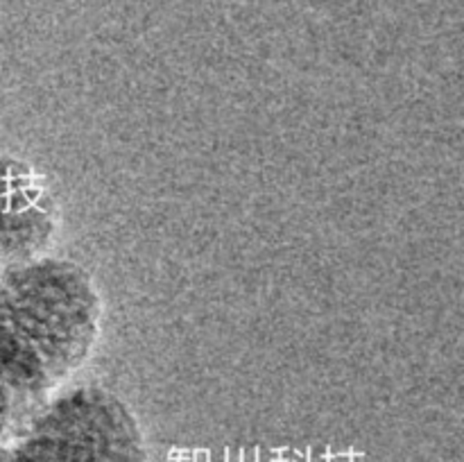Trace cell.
<instances>
[{
    "label": "cell",
    "mask_w": 464,
    "mask_h": 462,
    "mask_svg": "<svg viewBox=\"0 0 464 462\" xmlns=\"http://www.w3.org/2000/svg\"><path fill=\"white\" fill-rule=\"evenodd\" d=\"M7 444L14 462H150L139 417L104 385L50 397Z\"/></svg>",
    "instance_id": "2"
},
{
    "label": "cell",
    "mask_w": 464,
    "mask_h": 462,
    "mask_svg": "<svg viewBox=\"0 0 464 462\" xmlns=\"http://www.w3.org/2000/svg\"><path fill=\"white\" fill-rule=\"evenodd\" d=\"M104 303L72 258L36 256L0 272V367L32 412L93 356Z\"/></svg>",
    "instance_id": "1"
},
{
    "label": "cell",
    "mask_w": 464,
    "mask_h": 462,
    "mask_svg": "<svg viewBox=\"0 0 464 462\" xmlns=\"http://www.w3.org/2000/svg\"><path fill=\"white\" fill-rule=\"evenodd\" d=\"M0 462H14L12 451H9V444H0Z\"/></svg>",
    "instance_id": "5"
},
{
    "label": "cell",
    "mask_w": 464,
    "mask_h": 462,
    "mask_svg": "<svg viewBox=\"0 0 464 462\" xmlns=\"http://www.w3.org/2000/svg\"><path fill=\"white\" fill-rule=\"evenodd\" d=\"M30 415L32 410L14 388L12 379L0 367V444H7L9 435L16 433L18 426Z\"/></svg>",
    "instance_id": "4"
},
{
    "label": "cell",
    "mask_w": 464,
    "mask_h": 462,
    "mask_svg": "<svg viewBox=\"0 0 464 462\" xmlns=\"http://www.w3.org/2000/svg\"><path fill=\"white\" fill-rule=\"evenodd\" d=\"M59 204L30 163L0 154V272L44 256L57 238Z\"/></svg>",
    "instance_id": "3"
}]
</instances>
